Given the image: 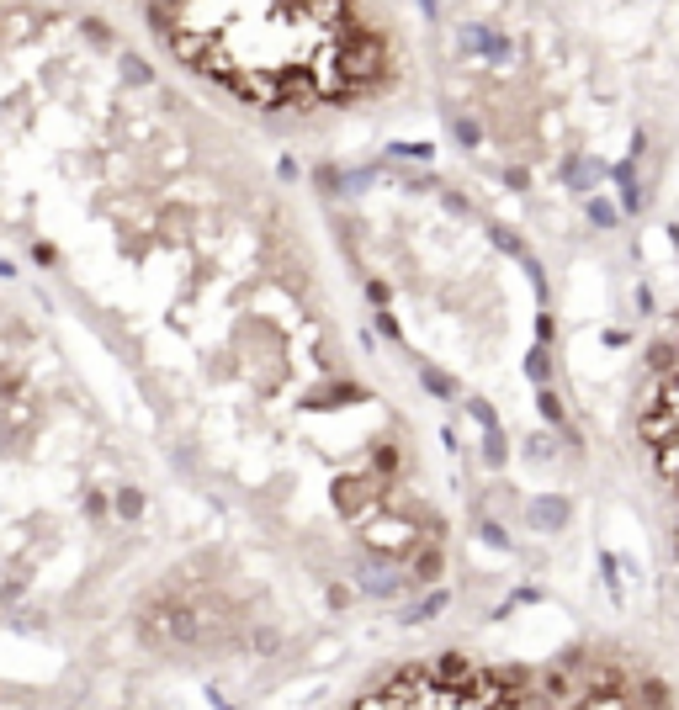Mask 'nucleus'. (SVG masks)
<instances>
[{
    "mask_svg": "<svg viewBox=\"0 0 679 710\" xmlns=\"http://www.w3.org/2000/svg\"><path fill=\"white\" fill-rule=\"evenodd\" d=\"M159 515L143 456L0 276V631L96 658L149 584Z\"/></svg>",
    "mask_w": 679,
    "mask_h": 710,
    "instance_id": "obj_1",
    "label": "nucleus"
},
{
    "mask_svg": "<svg viewBox=\"0 0 679 710\" xmlns=\"http://www.w3.org/2000/svg\"><path fill=\"white\" fill-rule=\"evenodd\" d=\"M159 53L228 106L319 117L377 95L398 74V32L361 5H143Z\"/></svg>",
    "mask_w": 679,
    "mask_h": 710,
    "instance_id": "obj_2",
    "label": "nucleus"
},
{
    "mask_svg": "<svg viewBox=\"0 0 679 710\" xmlns=\"http://www.w3.org/2000/svg\"><path fill=\"white\" fill-rule=\"evenodd\" d=\"M0 710H138L127 679L101 663H69V674L48 684L0 679Z\"/></svg>",
    "mask_w": 679,
    "mask_h": 710,
    "instance_id": "obj_3",
    "label": "nucleus"
},
{
    "mask_svg": "<svg viewBox=\"0 0 679 710\" xmlns=\"http://www.w3.org/2000/svg\"><path fill=\"white\" fill-rule=\"evenodd\" d=\"M643 440H648V456L675 499V546H679V334L669 345V355L659 361V377H653V403L643 414Z\"/></svg>",
    "mask_w": 679,
    "mask_h": 710,
    "instance_id": "obj_4",
    "label": "nucleus"
}]
</instances>
